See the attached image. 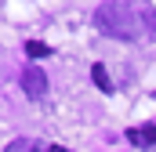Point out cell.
I'll return each instance as SVG.
<instances>
[{
  "mask_svg": "<svg viewBox=\"0 0 156 152\" xmlns=\"http://www.w3.org/2000/svg\"><path fill=\"white\" fill-rule=\"evenodd\" d=\"M94 26L105 33V36H116V40H134L142 33V18L131 4L123 0H109L94 11Z\"/></svg>",
  "mask_w": 156,
  "mask_h": 152,
  "instance_id": "cell-1",
  "label": "cell"
},
{
  "mask_svg": "<svg viewBox=\"0 0 156 152\" xmlns=\"http://www.w3.org/2000/svg\"><path fill=\"white\" fill-rule=\"evenodd\" d=\"M22 91H26L29 98H44V94H47V76L40 73V69H26V73H22Z\"/></svg>",
  "mask_w": 156,
  "mask_h": 152,
  "instance_id": "cell-2",
  "label": "cell"
},
{
  "mask_svg": "<svg viewBox=\"0 0 156 152\" xmlns=\"http://www.w3.org/2000/svg\"><path fill=\"white\" fill-rule=\"evenodd\" d=\"M127 138H131V145L134 149H156V127H131L127 130Z\"/></svg>",
  "mask_w": 156,
  "mask_h": 152,
  "instance_id": "cell-3",
  "label": "cell"
},
{
  "mask_svg": "<svg viewBox=\"0 0 156 152\" xmlns=\"http://www.w3.org/2000/svg\"><path fill=\"white\" fill-rule=\"evenodd\" d=\"M91 80L98 83V91H105V94L113 91V80H109V73H105V65H102V62H98V65L91 69Z\"/></svg>",
  "mask_w": 156,
  "mask_h": 152,
  "instance_id": "cell-4",
  "label": "cell"
},
{
  "mask_svg": "<svg viewBox=\"0 0 156 152\" xmlns=\"http://www.w3.org/2000/svg\"><path fill=\"white\" fill-rule=\"evenodd\" d=\"M26 54H29V58H47V54H51V47H47V43H40V40H29V43H26Z\"/></svg>",
  "mask_w": 156,
  "mask_h": 152,
  "instance_id": "cell-5",
  "label": "cell"
},
{
  "mask_svg": "<svg viewBox=\"0 0 156 152\" xmlns=\"http://www.w3.org/2000/svg\"><path fill=\"white\" fill-rule=\"evenodd\" d=\"M4 152H33V141H26V138H18V141H11Z\"/></svg>",
  "mask_w": 156,
  "mask_h": 152,
  "instance_id": "cell-6",
  "label": "cell"
},
{
  "mask_svg": "<svg viewBox=\"0 0 156 152\" xmlns=\"http://www.w3.org/2000/svg\"><path fill=\"white\" fill-rule=\"evenodd\" d=\"M142 22H145V29H149V33L156 36V11H153V7H145V15H142Z\"/></svg>",
  "mask_w": 156,
  "mask_h": 152,
  "instance_id": "cell-7",
  "label": "cell"
},
{
  "mask_svg": "<svg viewBox=\"0 0 156 152\" xmlns=\"http://www.w3.org/2000/svg\"><path fill=\"white\" fill-rule=\"evenodd\" d=\"M47 152H69V149H58V145H51V149H47Z\"/></svg>",
  "mask_w": 156,
  "mask_h": 152,
  "instance_id": "cell-8",
  "label": "cell"
}]
</instances>
